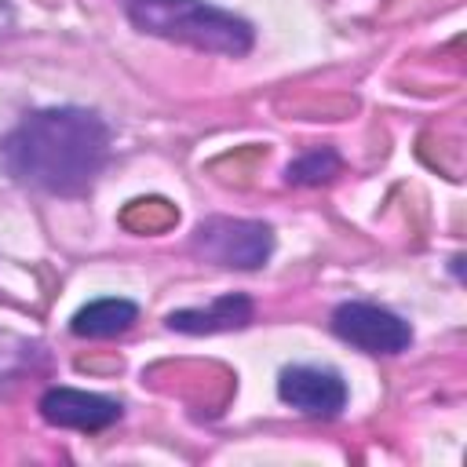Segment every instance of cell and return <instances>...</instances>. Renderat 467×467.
Listing matches in <instances>:
<instances>
[{"label": "cell", "instance_id": "cell-1", "mask_svg": "<svg viewBox=\"0 0 467 467\" xmlns=\"http://www.w3.org/2000/svg\"><path fill=\"white\" fill-rule=\"evenodd\" d=\"M109 161V124L84 106L26 113L0 135V171L51 197H84Z\"/></svg>", "mask_w": 467, "mask_h": 467}, {"label": "cell", "instance_id": "cell-2", "mask_svg": "<svg viewBox=\"0 0 467 467\" xmlns=\"http://www.w3.org/2000/svg\"><path fill=\"white\" fill-rule=\"evenodd\" d=\"M124 15L139 33L204 55L241 58L255 44V29L248 18L208 0H128Z\"/></svg>", "mask_w": 467, "mask_h": 467}, {"label": "cell", "instance_id": "cell-3", "mask_svg": "<svg viewBox=\"0 0 467 467\" xmlns=\"http://www.w3.org/2000/svg\"><path fill=\"white\" fill-rule=\"evenodd\" d=\"M190 252L223 270H259L274 252V230L259 219L212 215L197 223L190 237Z\"/></svg>", "mask_w": 467, "mask_h": 467}, {"label": "cell", "instance_id": "cell-4", "mask_svg": "<svg viewBox=\"0 0 467 467\" xmlns=\"http://www.w3.org/2000/svg\"><path fill=\"white\" fill-rule=\"evenodd\" d=\"M332 332L343 343H350L365 354H376V358L379 354L394 358V354L409 350V343H412V325L401 314H394L379 303H365V299L339 303L332 310Z\"/></svg>", "mask_w": 467, "mask_h": 467}, {"label": "cell", "instance_id": "cell-5", "mask_svg": "<svg viewBox=\"0 0 467 467\" xmlns=\"http://www.w3.org/2000/svg\"><path fill=\"white\" fill-rule=\"evenodd\" d=\"M277 398L310 420H332L347 405V383L321 365H288L277 376Z\"/></svg>", "mask_w": 467, "mask_h": 467}, {"label": "cell", "instance_id": "cell-6", "mask_svg": "<svg viewBox=\"0 0 467 467\" xmlns=\"http://www.w3.org/2000/svg\"><path fill=\"white\" fill-rule=\"evenodd\" d=\"M44 423L66 427V431H106L124 416V405L117 398L95 394V390H77V387H47L36 401Z\"/></svg>", "mask_w": 467, "mask_h": 467}, {"label": "cell", "instance_id": "cell-7", "mask_svg": "<svg viewBox=\"0 0 467 467\" xmlns=\"http://www.w3.org/2000/svg\"><path fill=\"white\" fill-rule=\"evenodd\" d=\"M252 299L244 292H226L219 299H212L208 306H182L171 310L164 321L171 332H186V336H212V332H234V328H248L252 325Z\"/></svg>", "mask_w": 467, "mask_h": 467}, {"label": "cell", "instance_id": "cell-8", "mask_svg": "<svg viewBox=\"0 0 467 467\" xmlns=\"http://www.w3.org/2000/svg\"><path fill=\"white\" fill-rule=\"evenodd\" d=\"M135 321H139V306L131 299L106 296V299L84 303L69 317V332L80 336V339H113V336H124Z\"/></svg>", "mask_w": 467, "mask_h": 467}, {"label": "cell", "instance_id": "cell-9", "mask_svg": "<svg viewBox=\"0 0 467 467\" xmlns=\"http://www.w3.org/2000/svg\"><path fill=\"white\" fill-rule=\"evenodd\" d=\"M343 171V157L332 150V146H317L303 157H296L288 168H285V182L288 186H321L328 179H336Z\"/></svg>", "mask_w": 467, "mask_h": 467}, {"label": "cell", "instance_id": "cell-10", "mask_svg": "<svg viewBox=\"0 0 467 467\" xmlns=\"http://www.w3.org/2000/svg\"><path fill=\"white\" fill-rule=\"evenodd\" d=\"M33 350H36L33 343H26V339H18L11 332H0V379L18 376L26 368V361L33 358Z\"/></svg>", "mask_w": 467, "mask_h": 467}]
</instances>
